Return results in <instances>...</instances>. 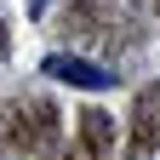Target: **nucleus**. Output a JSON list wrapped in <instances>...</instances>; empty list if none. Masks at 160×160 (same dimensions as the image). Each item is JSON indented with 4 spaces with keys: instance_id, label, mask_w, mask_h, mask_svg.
I'll return each mask as SVG.
<instances>
[{
    "instance_id": "1",
    "label": "nucleus",
    "mask_w": 160,
    "mask_h": 160,
    "mask_svg": "<svg viewBox=\"0 0 160 160\" xmlns=\"http://www.w3.org/2000/svg\"><path fill=\"white\" fill-rule=\"evenodd\" d=\"M40 74L63 80V86H80V92H109L114 86V74L103 63H86V57H69V52H52L46 63H40Z\"/></svg>"
},
{
    "instance_id": "2",
    "label": "nucleus",
    "mask_w": 160,
    "mask_h": 160,
    "mask_svg": "<svg viewBox=\"0 0 160 160\" xmlns=\"http://www.w3.org/2000/svg\"><path fill=\"white\" fill-rule=\"evenodd\" d=\"M29 12H34V17H40V12H46V0H29Z\"/></svg>"
}]
</instances>
